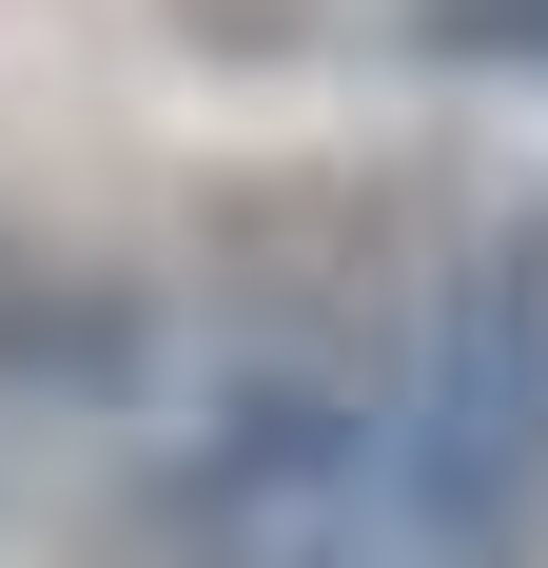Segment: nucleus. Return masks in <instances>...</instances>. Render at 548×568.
Masks as SVG:
<instances>
[{"mask_svg":"<svg viewBox=\"0 0 548 568\" xmlns=\"http://www.w3.org/2000/svg\"><path fill=\"white\" fill-rule=\"evenodd\" d=\"M373 432H392V510L432 568H548V216L450 255Z\"/></svg>","mask_w":548,"mask_h":568,"instance_id":"f257e3e1","label":"nucleus"},{"mask_svg":"<svg viewBox=\"0 0 548 568\" xmlns=\"http://www.w3.org/2000/svg\"><path fill=\"white\" fill-rule=\"evenodd\" d=\"M158 568H432L412 510H392L373 393H314V373L235 393L158 490Z\"/></svg>","mask_w":548,"mask_h":568,"instance_id":"f03ea898","label":"nucleus"},{"mask_svg":"<svg viewBox=\"0 0 548 568\" xmlns=\"http://www.w3.org/2000/svg\"><path fill=\"white\" fill-rule=\"evenodd\" d=\"M432 40H450V59H529V79H548V0H432Z\"/></svg>","mask_w":548,"mask_h":568,"instance_id":"7ed1b4c3","label":"nucleus"}]
</instances>
